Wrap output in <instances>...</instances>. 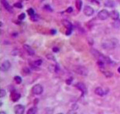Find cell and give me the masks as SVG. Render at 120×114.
Masks as SVG:
<instances>
[{
  "instance_id": "5bb4252c",
  "label": "cell",
  "mask_w": 120,
  "mask_h": 114,
  "mask_svg": "<svg viewBox=\"0 0 120 114\" xmlns=\"http://www.w3.org/2000/svg\"><path fill=\"white\" fill-rule=\"evenodd\" d=\"M63 25L66 27L67 30H72V24L68 20H63Z\"/></svg>"
},
{
  "instance_id": "ba28073f",
  "label": "cell",
  "mask_w": 120,
  "mask_h": 114,
  "mask_svg": "<svg viewBox=\"0 0 120 114\" xmlns=\"http://www.w3.org/2000/svg\"><path fill=\"white\" fill-rule=\"evenodd\" d=\"M83 13L87 16H90L94 13L93 8L89 6H86L83 9Z\"/></svg>"
},
{
  "instance_id": "9c48e42d",
  "label": "cell",
  "mask_w": 120,
  "mask_h": 114,
  "mask_svg": "<svg viewBox=\"0 0 120 114\" xmlns=\"http://www.w3.org/2000/svg\"><path fill=\"white\" fill-rule=\"evenodd\" d=\"M1 2L2 4H3V7H4V9H6V10L10 12V13H13V8L9 4V3H8L7 0H1Z\"/></svg>"
},
{
  "instance_id": "f1b7e54d",
  "label": "cell",
  "mask_w": 120,
  "mask_h": 114,
  "mask_svg": "<svg viewBox=\"0 0 120 114\" xmlns=\"http://www.w3.org/2000/svg\"><path fill=\"white\" fill-rule=\"evenodd\" d=\"M44 9H45V10H47V11H49V12L52 11L51 7H50V6H49V5H45V6H44Z\"/></svg>"
},
{
  "instance_id": "4dcf8cb0",
  "label": "cell",
  "mask_w": 120,
  "mask_h": 114,
  "mask_svg": "<svg viewBox=\"0 0 120 114\" xmlns=\"http://www.w3.org/2000/svg\"><path fill=\"white\" fill-rule=\"evenodd\" d=\"M72 78H69L68 79V80H66V83H67V84H68V85H70V84H71V83H72Z\"/></svg>"
},
{
  "instance_id": "8992f818",
  "label": "cell",
  "mask_w": 120,
  "mask_h": 114,
  "mask_svg": "<svg viewBox=\"0 0 120 114\" xmlns=\"http://www.w3.org/2000/svg\"><path fill=\"white\" fill-rule=\"evenodd\" d=\"M10 99H11L13 102H16L21 98V94L17 92L15 90H12L10 93Z\"/></svg>"
},
{
  "instance_id": "d6a6232c",
  "label": "cell",
  "mask_w": 120,
  "mask_h": 114,
  "mask_svg": "<svg viewBox=\"0 0 120 114\" xmlns=\"http://www.w3.org/2000/svg\"><path fill=\"white\" fill-rule=\"evenodd\" d=\"M68 114H76V113H75V114H74V110H72V111L68 112Z\"/></svg>"
},
{
  "instance_id": "6da1fadb",
  "label": "cell",
  "mask_w": 120,
  "mask_h": 114,
  "mask_svg": "<svg viewBox=\"0 0 120 114\" xmlns=\"http://www.w3.org/2000/svg\"><path fill=\"white\" fill-rule=\"evenodd\" d=\"M117 44L118 40L113 38L107 40L106 42L103 43L102 44V46L103 47V48L106 49H112L115 48Z\"/></svg>"
},
{
  "instance_id": "ac0fdd59",
  "label": "cell",
  "mask_w": 120,
  "mask_h": 114,
  "mask_svg": "<svg viewBox=\"0 0 120 114\" xmlns=\"http://www.w3.org/2000/svg\"><path fill=\"white\" fill-rule=\"evenodd\" d=\"M14 80L16 83V84H19L22 83V78L21 77L18 75H16L14 77Z\"/></svg>"
},
{
  "instance_id": "74e56055",
  "label": "cell",
  "mask_w": 120,
  "mask_h": 114,
  "mask_svg": "<svg viewBox=\"0 0 120 114\" xmlns=\"http://www.w3.org/2000/svg\"><path fill=\"white\" fill-rule=\"evenodd\" d=\"M62 114V113H60V114Z\"/></svg>"
},
{
  "instance_id": "603a6c76",
  "label": "cell",
  "mask_w": 120,
  "mask_h": 114,
  "mask_svg": "<svg viewBox=\"0 0 120 114\" xmlns=\"http://www.w3.org/2000/svg\"><path fill=\"white\" fill-rule=\"evenodd\" d=\"M103 72L106 77H111L113 75V73L110 72V71H103Z\"/></svg>"
},
{
  "instance_id": "d6986e66",
  "label": "cell",
  "mask_w": 120,
  "mask_h": 114,
  "mask_svg": "<svg viewBox=\"0 0 120 114\" xmlns=\"http://www.w3.org/2000/svg\"><path fill=\"white\" fill-rule=\"evenodd\" d=\"M42 60H41V59L36 60V61L34 62V66H33V67H34V66L35 67H39V66H40L42 64Z\"/></svg>"
},
{
  "instance_id": "f546056e",
  "label": "cell",
  "mask_w": 120,
  "mask_h": 114,
  "mask_svg": "<svg viewBox=\"0 0 120 114\" xmlns=\"http://www.w3.org/2000/svg\"><path fill=\"white\" fill-rule=\"evenodd\" d=\"M72 11H73V9H72V7H69L68 9L66 10V12L68 13H72Z\"/></svg>"
},
{
  "instance_id": "7c38bea8",
  "label": "cell",
  "mask_w": 120,
  "mask_h": 114,
  "mask_svg": "<svg viewBox=\"0 0 120 114\" xmlns=\"http://www.w3.org/2000/svg\"><path fill=\"white\" fill-rule=\"evenodd\" d=\"M23 47H24V49L26 50V51L27 52V53H28L29 55H34V53H35V52H34V50H33L30 46H28L27 44H24V46H23Z\"/></svg>"
},
{
  "instance_id": "44dd1931",
  "label": "cell",
  "mask_w": 120,
  "mask_h": 114,
  "mask_svg": "<svg viewBox=\"0 0 120 114\" xmlns=\"http://www.w3.org/2000/svg\"><path fill=\"white\" fill-rule=\"evenodd\" d=\"M30 20H31V21H34V22L37 21L39 20L38 16L35 13L34 15H32V16H30Z\"/></svg>"
},
{
  "instance_id": "30bf717a",
  "label": "cell",
  "mask_w": 120,
  "mask_h": 114,
  "mask_svg": "<svg viewBox=\"0 0 120 114\" xmlns=\"http://www.w3.org/2000/svg\"><path fill=\"white\" fill-rule=\"evenodd\" d=\"M10 67H11V64L9 62V61L7 60V61H5L3 62L1 65V70L3 72L7 71L10 69Z\"/></svg>"
},
{
  "instance_id": "8fae6325",
  "label": "cell",
  "mask_w": 120,
  "mask_h": 114,
  "mask_svg": "<svg viewBox=\"0 0 120 114\" xmlns=\"http://www.w3.org/2000/svg\"><path fill=\"white\" fill-rule=\"evenodd\" d=\"M110 16L112 20L116 21V20H119V18H120V13L117 10H112V11L110 12Z\"/></svg>"
},
{
  "instance_id": "e0dca14e",
  "label": "cell",
  "mask_w": 120,
  "mask_h": 114,
  "mask_svg": "<svg viewBox=\"0 0 120 114\" xmlns=\"http://www.w3.org/2000/svg\"><path fill=\"white\" fill-rule=\"evenodd\" d=\"M37 112V108L36 107H33L30 108L27 110V114H36Z\"/></svg>"
},
{
  "instance_id": "277c9868",
  "label": "cell",
  "mask_w": 120,
  "mask_h": 114,
  "mask_svg": "<svg viewBox=\"0 0 120 114\" xmlns=\"http://www.w3.org/2000/svg\"><path fill=\"white\" fill-rule=\"evenodd\" d=\"M97 16L100 20H105L110 16V13L106 9H103L99 12Z\"/></svg>"
},
{
  "instance_id": "e575fe53",
  "label": "cell",
  "mask_w": 120,
  "mask_h": 114,
  "mask_svg": "<svg viewBox=\"0 0 120 114\" xmlns=\"http://www.w3.org/2000/svg\"><path fill=\"white\" fill-rule=\"evenodd\" d=\"M0 114H6V112H0Z\"/></svg>"
},
{
  "instance_id": "ffe728a7",
  "label": "cell",
  "mask_w": 120,
  "mask_h": 114,
  "mask_svg": "<svg viewBox=\"0 0 120 114\" xmlns=\"http://www.w3.org/2000/svg\"><path fill=\"white\" fill-rule=\"evenodd\" d=\"M113 26L115 28H119L120 27V20H118L115 21L113 23Z\"/></svg>"
},
{
  "instance_id": "8d00e7d4",
  "label": "cell",
  "mask_w": 120,
  "mask_h": 114,
  "mask_svg": "<svg viewBox=\"0 0 120 114\" xmlns=\"http://www.w3.org/2000/svg\"><path fill=\"white\" fill-rule=\"evenodd\" d=\"M40 1H41V2H42V1H44V0H39Z\"/></svg>"
},
{
  "instance_id": "7402d4cb",
  "label": "cell",
  "mask_w": 120,
  "mask_h": 114,
  "mask_svg": "<svg viewBox=\"0 0 120 114\" xmlns=\"http://www.w3.org/2000/svg\"><path fill=\"white\" fill-rule=\"evenodd\" d=\"M27 13H28V14L30 15V16H32V15H33L35 14L34 10H33L32 8H30V9H28V10H27Z\"/></svg>"
},
{
  "instance_id": "2e32d148",
  "label": "cell",
  "mask_w": 120,
  "mask_h": 114,
  "mask_svg": "<svg viewBox=\"0 0 120 114\" xmlns=\"http://www.w3.org/2000/svg\"><path fill=\"white\" fill-rule=\"evenodd\" d=\"M82 5H83V3H82V0H76L75 1V7L79 11H80L82 9Z\"/></svg>"
},
{
  "instance_id": "9a60e30c",
  "label": "cell",
  "mask_w": 120,
  "mask_h": 114,
  "mask_svg": "<svg viewBox=\"0 0 120 114\" xmlns=\"http://www.w3.org/2000/svg\"><path fill=\"white\" fill-rule=\"evenodd\" d=\"M105 6L107 7L112 8V7H115V3L113 0H106V1L105 2Z\"/></svg>"
},
{
  "instance_id": "836d02e7",
  "label": "cell",
  "mask_w": 120,
  "mask_h": 114,
  "mask_svg": "<svg viewBox=\"0 0 120 114\" xmlns=\"http://www.w3.org/2000/svg\"><path fill=\"white\" fill-rule=\"evenodd\" d=\"M51 34H55L56 32V31L55 30H52L51 31Z\"/></svg>"
},
{
  "instance_id": "484cf974",
  "label": "cell",
  "mask_w": 120,
  "mask_h": 114,
  "mask_svg": "<svg viewBox=\"0 0 120 114\" xmlns=\"http://www.w3.org/2000/svg\"><path fill=\"white\" fill-rule=\"evenodd\" d=\"M46 57H47V59H48V60H52V61H54V60H55V58H54V57L51 54L47 55Z\"/></svg>"
},
{
  "instance_id": "cb8c5ba5",
  "label": "cell",
  "mask_w": 120,
  "mask_h": 114,
  "mask_svg": "<svg viewBox=\"0 0 120 114\" xmlns=\"http://www.w3.org/2000/svg\"><path fill=\"white\" fill-rule=\"evenodd\" d=\"M13 6L15 7H16V8H18V9H22L23 7L22 4L21 3H19V2H18V3H15L14 4H13Z\"/></svg>"
},
{
  "instance_id": "5b68a950",
  "label": "cell",
  "mask_w": 120,
  "mask_h": 114,
  "mask_svg": "<svg viewBox=\"0 0 120 114\" xmlns=\"http://www.w3.org/2000/svg\"><path fill=\"white\" fill-rule=\"evenodd\" d=\"M75 87L81 91L82 92V95L81 96L82 97H83L86 93H87V89H86V87L85 86V84L82 83H78L77 84L75 85Z\"/></svg>"
},
{
  "instance_id": "4316f807",
  "label": "cell",
  "mask_w": 120,
  "mask_h": 114,
  "mask_svg": "<svg viewBox=\"0 0 120 114\" xmlns=\"http://www.w3.org/2000/svg\"><path fill=\"white\" fill-rule=\"evenodd\" d=\"M105 63L103 61H100V60H98V63H97V64L98 66H99L100 67H104V66H105Z\"/></svg>"
},
{
  "instance_id": "83f0119b",
  "label": "cell",
  "mask_w": 120,
  "mask_h": 114,
  "mask_svg": "<svg viewBox=\"0 0 120 114\" xmlns=\"http://www.w3.org/2000/svg\"><path fill=\"white\" fill-rule=\"evenodd\" d=\"M26 18V14L24 13H22L18 16V19L19 20H23Z\"/></svg>"
},
{
  "instance_id": "1f68e13d",
  "label": "cell",
  "mask_w": 120,
  "mask_h": 114,
  "mask_svg": "<svg viewBox=\"0 0 120 114\" xmlns=\"http://www.w3.org/2000/svg\"><path fill=\"white\" fill-rule=\"evenodd\" d=\"M52 50H53V52H57L59 50V49L57 47H54L52 49Z\"/></svg>"
},
{
  "instance_id": "4fadbf2b",
  "label": "cell",
  "mask_w": 120,
  "mask_h": 114,
  "mask_svg": "<svg viewBox=\"0 0 120 114\" xmlns=\"http://www.w3.org/2000/svg\"><path fill=\"white\" fill-rule=\"evenodd\" d=\"M95 94L98 96L103 97L106 94V92H105V91H104V90L101 87H97L95 89Z\"/></svg>"
},
{
  "instance_id": "52a82bcc",
  "label": "cell",
  "mask_w": 120,
  "mask_h": 114,
  "mask_svg": "<svg viewBox=\"0 0 120 114\" xmlns=\"http://www.w3.org/2000/svg\"><path fill=\"white\" fill-rule=\"evenodd\" d=\"M14 112L15 114H24L25 106L22 104H17L14 107Z\"/></svg>"
},
{
  "instance_id": "7a4b0ae2",
  "label": "cell",
  "mask_w": 120,
  "mask_h": 114,
  "mask_svg": "<svg viewBox=\"0 0 120 114\" xmlns=\"http://www.w3.org/2000/svg\"><path fill=\"white\" fill-rule=\"evenodd\" d=\"M74 71L75 73H78V74L81 75L86 76L88 74V70H87V69L84 66H75L74 67Z\"/></svg>"
},
{
  "instance_id": "d590c367",
  "label": "cell",
  "mask_w": 120,
  "mask_h": 114,
  "mask_svg": "<svg viewBox=\"0 0 120 114\" xmlns=\"http://www.w3.org/2000/svg\"><path fill=\"white\" fill-rule=\"evenodd\" d=\"M118 72L120 73V67H119L118 68Z\"/></svg>"
},
{
  "instance_id": "d4e9b609",
  "label": "cell",
  "mask_w": 120,
  "mask_h": 114,
  "mask_svg": "<svg viewBox=\"0 0 120 114\" xmlns=\"http://www.w3.org/2000/svg\"><path fill=\"white\" fill-rule=\"evenodd\" d=\"M6 95V92L4 89H1L0 90V97L1 98H3V97H4Z\"/></svg>"
},
{
  "instance_id": "3957f363",
  "label": "cell",
  "mask_w": 120,
  "mask_h": 114,
  "mask_svg": "<svg viewBox=\"0 0 120 114\" xmlns=\"http://www.w3.org/2000/svg\"><path fill=\"white\" fill-rule=\"evenodd\" d=\"M31 91L33 94L36 95H39L42 94L43 92V87L41 84H35L33 86L31 89Z\"/></svg>"
}]
</instances>
